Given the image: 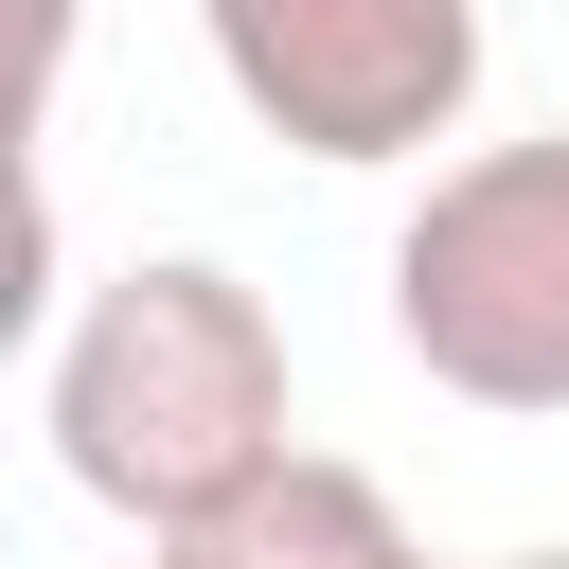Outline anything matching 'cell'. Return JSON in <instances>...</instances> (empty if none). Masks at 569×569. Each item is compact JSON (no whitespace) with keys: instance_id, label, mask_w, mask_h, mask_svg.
Returning a JSON list of instances; mask_svg holds the SVG:
<instances>
[{"instance_id":"1","label":"cell","mask_w":569,"mask_h":569,"mask_svg":"<svg viewBox=\"0 0 569 569\" xmlns=\"http://www.w3.org/2000/svg\"><path fill=\"white\" fill-rule=\"evenodd\" d=\"M36 427H53L71 498H107L124 533H178L196 498H231V480H267L302 445V373H284V320H267L249 267L142 249L53 320Z\"/></svg>"},{"instance_id":"2","label":"cell","mask_w":569,"mask_h":569,"mask_svg":"<svg viewBox=\"0 0 569 569\" xmlns=\"http://www.w3.org/2000/svg\"><path fill=\"white\" fill-rule=\"evenodd\" d=\"M391 338L427 391H462L498 427L569 409V124L427 160V196L391 231Z\"/></svg>"},{"instance_id":"3","label":"cell","mask_w":569,"mask_h":569,"mask_svg":"<svg viewBox=\"0 0 569 569\" xmlns=\"http://www.w3.org/2000/svg\"><path fill=\"white\" fill-rule=\"evenodd\" d=\"M196 36L231 71V107L320 178L427 160L480 107V0H196Z\"/></svg>"},{"instance_id":"4","label":"cell","mask_w":569,"mask_h":569,"mask_svg":"<svg viewBox=\"0 0 569 569\" xmlns=\"http://www.w3.org/2000/svg\"><path fill=\"white\" fill-rule=\"evenodd\" d=\"M391 551H409V516H391V480L338 462V445H284L267 480H231V498H196L178 533H142V569H391Z\"/></svg>"},{"instance_id":"5","label":"cell","mask_w":569,"mask_h":569,"mask_svg":"<svg viewBox=\"0 0 569 569\" xmlns=\"http://www.w3.org/2000/svg\"><path fill=\"white\" fill-rule=\"evenodd\" d=\"M480 569H569V551H480Z\"/></svg>"},{"instance_id":"6","label":"cell","mask_w":569,"mask_h":569,"mask_svg":"<svg viewBox=\"0 0 569 569\" xmlns=\"http://www.w3.org/2000/svg\"><path fill=\"white\" fill-rule=\"evenodd\" d=\"M391 569H445V551H391Z\"/></svg>"}]
</instances>
